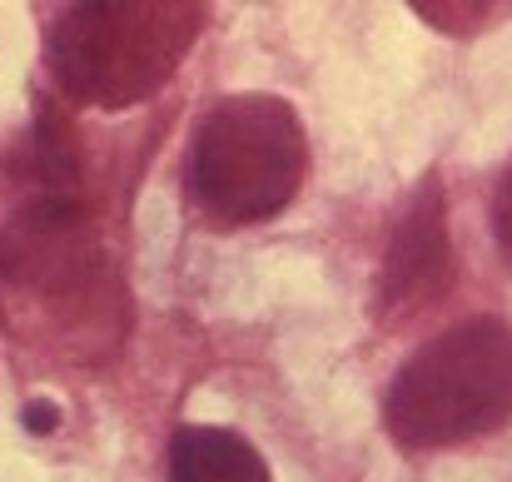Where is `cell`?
Listing matches in <instances>:
<instances>
[{"label": "cell", "mask_w": 512, "mask_h": 482, "mask_svg": "<svg viewBox=\"0 0 512 482\" xmlns=\"http://www.w3.org/2000/svg\"><path fill=\"white\" fill-rule=\"evenodd\" d=\"M204 30L199 5L80 0L45 30V65L55 85L90 110H130L170 85Z\"/></svg>", "instance_id": "1"}, {"label": "cell", "mask_w": 512, "mask_h": 482, "mask_svg": "<svg viewBox=\"0 0 512 482\" xmlns=\"http://www.w3.org/2000/svg\"><path fill=\"white\" fill-rule=\"evenodd\" d=\"M512 418V323L468 319L443 328L393 373L383 428L398 448L438 453Z\"/></svg>", "instance_id": "2"}, {"label": "cell", "mask_w": 512, "mask_h": 482, "mask_svg": "<svg viewBox=\"0 0 512 482\" xmlns=\"http://www.w3.org/2000/svg\"><path fill=\"white\" fill-rule=\"evenodd\" d=\"M309 174V135L279 95H229L204 110L189 145V194L224 229L264 224L294 204Z\"/></svg>", "instance_id": "3"}, {"label": "cell", "mask_w": 512, "mask_h": 482, "mask_svg": "<svg viewBox=\"0 0 512 482\" xmlns=\"http://www.w3.org/2000/svg\"><path fill=\"white\" fill-rule=\"evenodd\" d=\"M453 284V239H448V204H443V184L438 174H428L403 219L388 234V254H383V274H378V319L403 323L423 309H433Z\"/></svg>", "instance_id": "4"}, {"label": "cell", "mask_w": 512, "mask_h": 482, "mask_svg": "<svg viewBox=\"0 0 512 482\" xmlns=\"http://www.w3.org/2000/svg\"><path fill=\"white\" fill-rule=\"evenodd\" d=\"M170 482H274L264 453L234 428L184 423L170 438Z\"/></svg>", "instance_id": "5"}, {"label": "cell", "mask_w": 512, "mask_h": 482, "mask_svg": "<svg viewBox=\"0 0 512 482\" xmlns=\"http://www.w3.org/2000/svg\"><path fill=\"white\" fill-rule=\"evenodd\" d=\"M493 239H498L503 259L512 264V155L498 174V189H493Z\"/></svg>", "instance_id": "6"}, {"label": "cell", "mask_w": 512, "mask_h": 482, "mask_svg": "<svg viewBox=\"0 0 512 482\" xmlns=\"http://www.w3.org/2000/svg\"><path fill=\"white\" fill-rule=\"evenodd\" d=\"M418 15H423V20H433L438 30L473 35V30H478V25H483L493 10H488V5H473V10H438V0H423V5H418Z\"/></svg>", "instance_id": "7"}, {"label": "cell", "mask_w": 512, "mask_h": 482, "mask_svg": "<svg viewBox=\"0 0 512 482\" xmlns=\"http://www.w3.org/2000/svg\"><path fill=\"white\" fill-rule=\"evenodd\" d=\"M25 423H30L35 433H45V428H55V423H60V413H55V408H30V413H25Z\"/></svg>", "instance_id": "8"}]
</instances>
